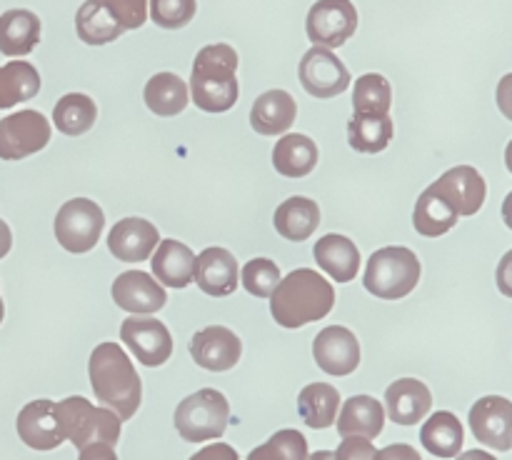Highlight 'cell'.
<instances>
[{"label":"cell","instance_id":"cell-1","mask_svg":"<svg viewBox=\"0 0 512 460\" xmlns=\"http://www.w3.org/2000/svg\"><path fill=\"white\" fill-rule=\"evenodd\" d=\"M88 373L95 398L105 408L113 410L120 420H130L138 413L140 400H143V383L135 373L133 360L118 343L95 345L90 353Z\"/></svg>","mask_w":512,"mask_h":460},{"label":"cell","instance_id":"cell-33","mask_svg":"<svg viewBox=\"0 0 512 460\" xmlns=\"http://www.w3.org/2000/svg\"><path fill=\"white\" fill-rule=\"evenodd\" d=\"M75 30H78V38L88 45L113 43V40H118L125 33L115 23L113 15L108 13L103 0H85L80 5L78 15H75Z\"/></svg>","mask_w":512,"mask_h":460},{"label":"cell","instance_id":"cell-4","mask_svg":"<svg viewBox=\"0 0 512 460\" xmlns=\"http://www.w3.org/2000/svg\"><path fill=\"white\" fill-rule=\"evenodd\" d=\"M420 283V260L405 245H388L370 255L363 285L383 300H400Z\"/></svg>","mask_w":512,"mask_h":460},{"label":"cell","instance_id":"cell-10","mask_svg":"<svg viewBox=\"0 0 512 460\" xmlns=\"http://www.w3.org/2000/svg\"><path fill=\"white\" fill-rule=\"evenodd\" d=\"M300 83L313 98H335L350 85V73L343 60L323 45H313L300 60Z\"/></svg>","mask_w":512,"mask_h":460},{"label":"cell","instance_id":"cell-41","mask_svg":"<svg viewBox=\"0 0 512 460\" xmlns=\"http://www.w3.org/2000/svg\"><path fill=\"white\" fill-rule=\"evenodd\" d=\"M375 445L368 438H358V435H350L343 438V443L335 450V460H375Z\"/></svg>","mask_w":512,"mask_h":460},{"label":"cell","instance_id":"cell-44","mask_svg":"<svg viewBox=\"0 0 512 460\" xmlns=\"http://www.w3.org/2000/svg\"><path fill=\"white\" fill-rule=\"evenodd\" d=\"M495 280H498V290L503 295L512 298V250L500 258L498 263V273H495Z\"/></svg>","mask_w":512,"mask_h":460},{"label":"cell","instance_id":"cell-48","mask_svg":"<svg viewBox=\"0 0 512 460\" xmlns=\"http://www.w3.org/2000/svg\"><path fill=\"white\" fill-rule=\"evenodd\" d=\"M455 460H498V458L485 453V450H465V453H460Z\"/></svg>","mask_w":512,"mask_h":460},{"label":"cell","instance_id":"cell-27","mask_svg":"<svg viewBox=\"0 0 512 460\" xmlns=\"http://www.w3.org/2000/svg\"><path fill=\"white\" fill-rule=\"evenodd\" d=\"M420 443L428 453L438 455V458H458L465 443L463 423L450 410H438L420 428Z\"/></svg>","mask_w":512,"mask_h":460},{"label":"cell","instance_id":"cell-12","mask_svg":"<svg viewBox=\"0 0 512 460\" xmlns=\"http://www.w3.org/2000/svg\"><path fill=\"white\" fill-rule=\"evenodd\" d=\"M468 423L478 443L500 453L512 448V400L503 395H485L470 408Z\"/></svg>","mask_w":512,"mask_h":460},{"label":"cell","instance_id":"cell-2","mask_svg":"<svg viewBox=\"0 0 512 460\" xmlns=\"http://www.w3.org/2000/svg\"><path fill=\"white\" fill-rule=\"evenodd\" d=\"M333 305V285L310 268H298L285 275L270 295V315L275 323L290 330L323 320Z\"/></svg>","mask_w":512,"mask_h":460},{"label":"cell","instance_id":"cell-24","mask_svg":"<svg viewBox=\"0 0 512 460\" xmlns=\"http://www.w3.org/2000/svg\"><path fill=\"white\" fill-rule=\"evenodd\" d=\"M338 433L343 438L358 435V438H378L385 425V408L373 395H353L343 403L338 413Z\"/></svg>","mask_w":512,"mask_h":460},{"label":"cell","instance_id":"cell-23","mask_svg":"<svg viewBox=\"0 0 512 460\" xmlns=\"http://www.w3.org/2000/svg\"><path fill=\"white\" fill-rule=\"evenodd\" d=\"M153 273L165 288H188L195 280V253L180 240H160L153 255Z\"/></svg>","mask_w":512,"mask_h":460},{"label":"cell","instance_id":"cell-17","mask_svg":"<svg viewBox=\"0 0 512 460\" xmlns=\"http://www.w3.org/2000/svg\"><path fill=\"white\" fill-rule=\"evenodd\" d=\"M158 243V228L145 218L118 220L108 233V250L123 263H143L155 253Z\"/></svg>","mask_w":512,"mask_h":460},{"label":"cell","instance_id":"cell-11","mask_svg":"<svg viewBox=\"0 0 512 460\" xmlns=\"http://www.w3.org/2000/svg\"><path fill=\"white\" fill-rule=\"evenodd\" d=\"M120 338L135 353V358L148 368L168 363L173 355V335L165 323L150 315H130L120 325Z\"/></svg>","mask_w":512,"mask_h":460},{"label":"cell","instance_id":"cell-22","mask_svg":"<svg viewBox=\"0 0 512 460\" xmlns=\"http://www.w3.org/2000/svg\"><path fill=\"white\" fill-rule=\"evenodd\" d=\"M315 263L335 280L350 283L360 273V250L350 238L338 233L323 235L313 248Z\"/></svg>","mask_w":512,"mask_h":460},{"label":"cell","instance_id":"cell-52","mask_svg":"<svg viewBox=\"0 0 512 460\" xmlns=\"http://www.w3.org/2000/svg\"><path fill=\"white\" fill-rule=\"evenodd\" d=\"M3 315H5V305H3V298H0V323H3Z\"/></svg>","mask_w":512,"mask_h":460},{"label":"cell","instance_id":"cell-45","mask_svg":"<svg viewBox=\"0 0 512 460\" xmlns=\"http://www.w3.org/2000/svg\"><path fill=\"white\" fill-rule=\"evenodd\" d=\"M495 100H498L500 113H503L508 120H512V73L505 75V78H500Z\"/></svg>","mask_w":512,"mask_h":460},{"label":"cell","instance_id":"cell-28","mask_svg":"<svg viewBox=\"0 0 512 460\" xmlns=\"http://www.w3.org/2000/svg\"><path fill=\"white\" fill-rule=\"evenodd\" d=\"M273 165L285 178H305L318 165V145L308 135H283L273 148Z\"/></svg>","mask_w":512,"mask_h":460},{"label":"cell","instance_id":"cell-20","mask_svg":"<svg viewBox=\"0 0 512 460\" xmlns=\"http://www.w3.org/2000/svg\"><path fill=\"white\" fill-rule=\"evenodd\" d=\"M385 408L393 423L418 425L433 408V393L418 378H400L385 390Z\"/></svg>","mask_w":512,"mask_h":460},{"label":"cell","instance_id":"cell-37","mask_svg":"<svg viewBox=\"0 0 512 460\" xmlns=\"http://www.w3.org/2000/svg\"><path fill=\"white\" fill-rule=\"evenodd\" d=\"M308 440L300 430H278L268 443L258 445L248 460H308Z\"/></svg>","mask_w":512,"mask_h":460},{"label":"cell","instance_id":"cell-19","mask_svg":"<svg viewBox=\"0 0 512 460\" xmlns=\"http://www.w3.org/2000/svg\"><path fill=\"white\" fill-rule=\"evenodd\" d=\"M238 260L225 248H205L195 258V283L213 298H225L238 288Z\"/></svg>","mask_w":512,"mask_h":460},{"label":"cell","instance_id":"cell-30","mask_svg":"<svg viewBox=\"0 0 512 460\" xmlns=\"http://www.w3.org/2000/svg\"><path fill=\"white\" fill-rule=\"evenodd\" d=\"M145 105L160 118H170L188 108L190 90L175 73H155L145 85Z\"/></svg>","mask_w":512,"mask_h":460},{"label":"cell","instance_id":"cell-6","mask_svg":"<svg viewBox=\"0 0 512 460\" xmlns=\"http://www.w3.org/2000/svg\"><path fill=\"white\" fill-rule=\"evenodd\" d=\"M175 430L188 443H205L225 433L230 420V405L220 390L203 388L180 400L175 408Z\"/></svg>","mask_w":512,"mask_h":460},{"label":"cell","instance_id":"cell-15","mask_svg":"<svg viewBox=\"0 0 512 460\" xmlns=\"http://www.w3.org/2000/svg\"><path fill=\"white\" fill-rule=\"evenodd\" d=\"M115 305L123 308L125 313L133 315H153L168 300L163 285L153 278L145 270H125L118 278L113 280V288H110Z\"/></svg>","mask_w":512,"mask_h":460},{"label":"cell","instance_id":"cell-35","mask_svg":"<svg viewBox=\"0 0 512 460\" xmlns=\"http://www.w3.org/2000/svg\"><path fill=\"white\" fill-rule=\"evenodd\" d=\"M98 118L95 100L85 93H68L55 103L53 123L60 133L65 135H83L88 133Z\"/></svg>","mask_w":512,"mask_h":460},{"label":"cell","instance_id":"cell-51","mask_svg":"<svg viewBox=\"0 0 512 460\" xmlns=\"http://www.w3.org/2000/svg\"><path fill=\"white\" fill-rule=\"evenodd\" d=\"M505 165H508V170L512 173V140L508 143V148H505Z\"/></svg>","mask_w":512,"mask_h":460},{"label":"cell","instance_id":"cell-3","mask_svg":"<svg viewBox=\"0 0 512 460\" xmlns=\"http://www.w3.org/2000/svg\"><path fill=\"white\" fill-rule=\"evenodd\" d=\"M238 53L228 43L205 45L195 55L190 98L205 113H225L238 103Z\"/></svg>","mask_w":512,"mask_h":460},{"label":"cell","instance_id":"cell-31","mask_svg":"<svg viewBox=\"0 0 512 460\" xmlns=\"http://www.w3.org/2000/svg\"><path fill=\"white\" fill-rule=\"evenodd\" d=\"M40 90V75L28 60H10L0 68V110L35 98Z\"/></svg>","mask_w":512,"mask_h":460},{"label":"cell","instance_id":"cell-38","mask_svg":"<svg viewBox=\"0 0 512 460\" xmlns=\"http://www.w3.org/2000/svg\"><path fill=\"white\" fill-rule=\"evenodd\" d=\"M243 273V285L250 295L255 298H270L273 290L278 288L280 278V268L268 258H255L245 263V268L240 270Z\"/></svg>","mask_w":512,"mask_h":460},{"label":"cell","instance_id":"cell-21","mask_svg":"<svg viewBox=\"0 0 512 460\" xmlns=\"http://www.w3.org/2000/svg\"><path fill=\"white\" fill-rule=\"evenodd\" d=\"M298 105L288 90H268L255 98L250 108V125L260 135H283L293 128Z\"/></svg>","mask_w":512,"mask_h":460},{"label":"cell","instance_id":"cell-8","mask_svg":"<svg viewBox=\"0 0 512 460\" xmlns=\"http://www.w3.org/2000/svg\"><path fill=\"white\" fill-rule=\"evenodd\" d=\"M50 143V123L38 110H20L0 120V158L23 160Z\"/></svg>","mask_w":512,"mask_h":460},{"label":"cell","instance_id":"cell-47","mask_svg":"<svg viewBox=\"0 0 512 460\" xmlns=\"http://www.w3.org/2000/svg\"><path fill=\"white\" fill-rule=\"evenodd\" d=\"M10 248H13V233L5 220H0V260L10 253Z\"/></svg>","mask_w":512,"mask_h":460},{"label":"cell","instance_id":"cell-25","mask_svg":"<svg viewBox=\"0 0 512 460\" xmlns=\"http://www.w3.org/2000/svg\"><path fill=\"white\" fill-rule=\"evenodd\" d=\"M273 225L285 240L293 243H303L310 235L318 230L320 225V208L315 200L303 198V195H293V198L283 200L273 215Z\"/></svg>","mask_w":512,"mask_h":460},{"label":"cell","instance_id":"cell-36","mask_svg":"<svg viewBox=\"0 0 512 460\" xmlns=\"http://www.w3.org/2000/svg\"><path fill=\"white\" fill-rule=\"evenodd\" d=\"M393 88L380 73H365L355 80L353 110L360 115H390Z\"/></svg>","mask_w":512,"mask_h":460},{"label":"cell","instance_id":"cell-43","mask_svg":"<svg viewBox=\"0 0 512 460\" xmlns=\"http://www.w3.org/2000/svg\"><path fill=\"white\" fill-rule=\"evenodd\" d=\"M190 460H238V453H235L233 445L215 443V445H205V448L198 450Z\"/></svg>","mask_w":512,"mask_h":460},{"label":"cell","instance_id":"cell-29","mask_svg":"<svg viewBox=\"0 0 512 460\" xmlns=\"http://www.w3.org/2000/svg\"><path fill=\"white\" fill-rule=\"evenodd\" d=\"M298 413L313 430H325L340 413V393L330 383H310L298 395Z\"/></svg>","mask_w":512,"mask_h":460},{"label":"cell","instance_id":"cell-9","mask_svg":"<svg viewBox=\"0 0 512 460\" xmlns=\"http://www.w3.org/2000/svg\"><path fill=\"white\" fill-rule=\"evenodd\" d=\"M305 30L313 45L340 48L358 30V10L350 0H318L310 8Z\"/></svg>","mask_w":512,"mask_h":460},{"label":"cell","instance_id":"cell-50","mask_svg":"<svg viewBox=\"0 0 512 460\" xmlns=\"http://www.w3.org/2000/svg\"><path fill=\"white\" fill-rule=\"evenodd\" d=\"M308 460H335L333 450H318V453L308 455Z\"/></svg>","mask_w":512,"mask_h":460},{"label":"cell","instance_id":"cell-13","mask_svg":"<svg viewBox=\"0 0 512 460\" xmlns=\"http://www.w3.org/2000/svg\"><path fill=\"white\" fill-rule=\"evenodd\" d=\"M435 195L445 200L460 215H475L485 205L488 185L473 165H455L448 173L440 175L433 185H428Z\"/></svg>","mask_w":512,"mask_h":460},{"label":"cell","instance_id":"cell-18","mask_svg":"<svg viewBox=\"0 0 512 460\" xmlns=\"http://www.w3.org/2000/svg\"><path fill=\"white\" fill-rule=\"evenodd\" d=\"M15 428L20 440L33 450H55L65 440L53 400H33L25 405L18 413Z\"/></svg>","mask_w":512,"mask_h":460},{"label":"cell","instance_id":"cell-49","mask_svg":"<svg viewBox=\"0 0 512 460\" xmlns=\"http://www.w3.org/2000/svg\"><path fill=\"white\" fill-rule=\"evenodd\" d=\"M503 220H505V225L512 230V190L508 193V198L503 200Z\"/></svg>","mask_w":512,"mask_h":460},{"label":"cell","instance_id":"cell-26","mask_svg":"<svg viewBox=\"0 0 512 460\" xmlns=\"http://www.w3.org/2000/svg\"><path fill=\"white\" fill-rule=\"evenodd\" d=\"M40 43V18L25 8L5 10L0 15V53L18 58L33 53Z\"/></svg>","mask_w":512,"mask_h":460},{"label":"cell","instance_id":"cell-7","mask_svg":"<svg viewBox=\"0 0 512 460\" xmlns=\"http://www.w3.org/2000/svg\"><path fill=\"white\" fill-rule=\"evenodd\" d=\"M105 228V213L98 203L88 198H73L63 203L55 215V238L68 253L83 255L98 245Z\"/></svg>","mask_w":512,"mask_h":460},{"label":"cell","instance_id":"cell-34","mask_svg":"<svg viewBox=\"0 0 512 460\" xmlns=\"http://www.w3.org/2000/svg\"><path fill=\"white\" fill-rule=\"evenodd\" d=\"M455 223H458V213H455L440 195H435L433 190L425 188V193H420L418 203H415V230H418L420 235H425V238H440V235H445L448 230H453Z\"/></svg>","mask_w":512,"mask_h":460},{"label":"cell","instance_id":"cell-42","mask_svg":"<svg viewBox=\"0 0 512 460\" xmlns=\"http://www.w3.org/2000/svg\"><path fill=\"white\" fill-rule=\"evenodd\" d=\"M375 460H423V458H420V453L413 448V445L393 443L388 445V448L378 450V453H375Z\"/></svg>","mask_w":512,"mask_h":460},{"label":"cell","instance_id":"cell-14","mask_svg":"<svg viewBox=\"0 0 512 460\" xmlns=\"http://www.w3.org/2000/svg\"><path fill=\"white\" fill-rule=\"evenodd\" d=\"M190 355L200 368L210 373H225L235 368L243 355V343L225 325H208L190 338Z\"/></svg>","mask_w":512,"mask_h":460},{"label":"cell","instance_id":"cell-5","mask_svg":"<svg viewBox=\"0 0 512 460\" xmlns=\"http://www.w3.org/2000/svg\"><path fill=\"white\" fill-rule=\"evenodd\" d=\"M55 415H58L63 435L78 450L93 443L115 445L120 440V423L123 420L113 410L95 408L83 395H73V398L55 403Z\"/></svg>","mask_w":512,"mask_h":460},{"label":"cell","instance_id":"cell-39","mask_svg":"<svg viewBox=\"0 0 512 460\" xmlns=\"http://www.w3.org/2000/svg\"><path fill=\"white\" fill-rule=\"evenodd\" d=\"M195 0H150V18L165 30H180L195 18Z\"/></svg>","mask_w":512,"mask_h":460},{"label":"cell","instance_id":"cell-16","mask_svg":"<svg viewBox=\"0 0 512 460\" xmlns=\"http://www.w3.org/2000/svg\"><path fill=\"white\" fill-rule=\"evenodd\" d=\"M313 358L328 375H350L360 365V343L345 325H328L313 340Z\"/></svg>","mask_w":512,"mask_h":460},{"label":"cell","instance_id":"cell-32","mask_svg":"<svg viewBox=\"0 0 512 460\" xmlns=\"http://www.w3.org/2000/svg\"><path fill=\"white\" fill-rule=\"evenodd\" d=\"M395 125L390 115L355 113L348 123V143L358 153H383L390 145Z\"/></svg>","mask_w":512,"mask_h":460},{"label":"cell","instance_id":"cell-46","mask_svg":"<svg viewBox=\"0 0 512 460\" xmlns=\"http://www.w3.org/2000/svg\"><path fill=\"white\" fill-rule=\"evenodd\" d=\"M78 460H118V455H115V445L93 443L80 450Z\"/></svg>","mask_w":512,"mask_h":460},{"label":"cell","instance_id":"cell-40","mask_svg":"<svg viewBox=\"0 0 512 460\" xmlns=\"http://www.w3.org/2000/svg\"><path fill=\"white\" fill-rule=\"evenodd\" d=\"M103 3L123 30H135L148 20V0H103Z\"/></svg>","mask_w":512,"mask_h":460}]
</instances>
